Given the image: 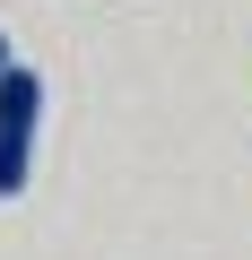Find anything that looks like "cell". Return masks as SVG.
I'll return each mask as SVG.
<instances>
[{"label":"cell","instance_id":"6da1fadb","mask_svg":"<svg viewBox=\"0 0 252 260\" xmlns=\"http://www.w3.org/2000/svg\"><path fill=\"white\" fill-rule=\"evenodd\" d=\"M35 113H44V78L9 61L0 70V200H18L35 174Z\"/></svg>","mask_w":252,"mask_h":260},{"label":"cell","instance_id":"7a4b0ae2","mask_svg":"<svg viewBox=\"0 0 252 260\" xmlns=\"http://www.w3.org/2000/svg\"><path fill=\"white\" fill-rule=\"evenodd\" d=\"M0 70H9V35H0Z\"/></svg>","mask_w":252,"mask_h":260}]
</instances>
